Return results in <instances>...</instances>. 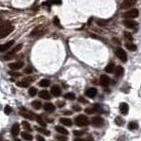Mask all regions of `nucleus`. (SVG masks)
<instances>
[{
	"label": "nucleus",
	"instance_id": "f257e3e1",
	"mask_svg": "<svg viewBox=\"0 0 141 141\" xmlns=\"http://www.w3.org/2000/svg\"><path fill=\"white\" fill-rule=\"evenodd\" d=\"M15 30V27L10 25L9 22H6L0 25V38L7 37Z\"/></svg>",
	"mask_w": 141,
	"mask_h": 141
},
{
	"label": "nucleus",
	"instance_id": "f03ea898",
	"mask_svg": "<svg viewBox=\"0 0 141 141\" xmlns=\"http://www.w3.org/2000/svg\"><path fill=\"white\" fill-rule=\"evenodd\" d=\"M75 123L79 127H83L89 124V120L88 118L85 115H79L75 118Z\"/></svg>",
	"mask_w": 141,
	"mask_h": 141
},
{
	"label": "nucleus",
	"instance_id": "7ed1b4c3",
	"mask_svg": "<svg viewBox=\"0 0 141 141\" xmlns=\"http://www.w3.org/2000/svg\"><path fill=\"white\" fill-rule=\"evenodd\" d=\"M22 47H23L22 44H20L17 45L15 48L12 49V51L9 52L6 55H5V57H3L5 60L8 61V60H10V59H12V58L15 57V55H16V53H18L19 51H20V50H22Z\"/></svg>",
	"mask_w": 141,
	"mask_h": 141
},
{
	"label": "nucleus",
	"instance_id": "20e7f679",
	"mask_svg": "<svg viewBox=\"0 0 141 141\" xmlns=\"http://www.w3.org/2000/svg\"><path fill=\"white\" fill-rule=\"evenodd\" d=\"M138 15H139L138 10L137 9H133L127 12H124L122 15V17L127 20L129 18H135L138 17Z\"/></svg>",
	"mask_w": 141,
	"mask_h": 141
},
{
	"label": "nucleus",
	"instance_id": "39448f33",
	"mask_svg": "<svg viewBox=\"0 0 141 141\" xmlns=\"http://www.w3.org/2000/svg\"><path fill=\"white\" fill-rule=\"evenodd\" d=\"M85 112L89 115H92V114H94L95 112L102 113L103 112V109L99 104H95L93 107H88V108L85 109Z\"/></svg>",
	"mask_w": 141,
	"mask_h": 141
},
{
	"label": "nucleus",
	"instance_id": "423d86ee",
	"mask_svg": "<svg viewBox=\"0 0 141 141\" xmlns=\"http://www.w3.org/2000/svg\"><path fill=\"white\" fill-rule=\"evenodd\" d=\"M116 56L118 57L120 60H121L122 62H126L127 60V53L125 51V50H123L121 48H118L116 49Z\"/></svg>",
	"mask_w": 141,
	"mask_h": 141
},
{
	"label": "nucleus",
	"instance_id": "0eeeda50",
	"mask_svg": "<svg viewBox=\"0 0 141 141\" xmlns=\"http://www.w3.org/2000/svg\"><path fill=\"white\" fill-rule=\"evenodd\" d=\"M91 123L93 126L96 127H100L103 126V124H104V120L100 116H94L92 118Z\"/></svg>",
	"mask_w": 141,
	"mask_h": 141
},
{
	"label": "nucleus",
	"instance_id": "6e6552de",
	"mask_svg": "<svg viewBox=\"0 0 141 141\" xmlns=\"http://www.w3.org/2000/svg\"><path fill=\"white\" fill-rule=\"evenodd\" d=\"M20 115H22V116H24V118H26L30 119V120H34L36 118L37 115H35L34 113H33L31 111H28V110L25 109V108L22 109V111L20 112Z\"/></svg>",
	"mask_w": 141,
	"mask_h": 141
},
{
	"label": "nucleus",
	"instance_id": "1a4fd4ad",
	"mask_svg": "<svg viewBox=\"0 0 141 141\" xmlns=\"http://www.w3.org/2000/svg\"><path fill=\"white\" fill-rule=\"evenodd\" d=\"M136 3V1L135 0H125L120 5V9H127L130 7H133Z\"/></svg>",
	"mask_w": 141,
	"mask_h": 141
},
{
	"label": "nucleus",
	"instance_id": "9d476101",
	"mask_svg": "<svg viewBox=\"0 0 141 141\" xmlns=\"http://www.w3.org/2000/svg\"><path fill=\"white\" fill-rule=\"evenodd\" d=\"M45 30V28L42 25H40V26L37 27L35 29H33V31L31 33V35L32 36H37V35H40L41 34H43L44 33Z\"/></svg>",
	"mask_w": 141,
	"mask_h": 141
},
{
	"label": "nucleus",
	"instance_id": "9b49d317",
	"mask_svg": "<svg viewBox=\"0 0 141 141\" xmlns=\"http://www.w3.org/2000/svg\"><path fill=\"white\" fill-rule=\"evenodd\" d=\"M24 66V63L22 61H18L16 62V63H12L9 64V67L11 70H13L20 69V68H22Z\"/></svg>",
	"mask_w": 141,
	"mask_h": 141
},
{
	"label": "nucleus",
	"instance_id": "f8f14e48",
	"mask_svg": "<svg viewBox=\"0 0 141 141\" xmlns=\"http://www.w3.org/2000/svg\"><path fill=\"white\" fill-rule=\"evenodd\" d=\"M123 24L125 25V27H126L127 28H129V29H133V28H135L138 25L137 22L131 20H124V21H123Z\"/></svg>",
	"mask_w": 141,
	"mask_h": 141
},
{
	"label": "nucleus",
	"instance_id": "ddd939ff",
	"mask_svg": "<svg viewBox=\"0 0 141 141\" xmlns=\"http://www.w3.org/2000/svg\"><path fill=\"white\" fill-rule=\"evenodd\" d=\"M51 92L54 96L59 97L61 94V90L59 85H55L51 88Z\"/></svg>",
	"mask_w": 141,
	"mask_h": 141
},
{
	"label": "nucleus",
	"instance_id": "4468645a",
	"mask_svg": "<svg viewBox=\"0 0 141 141\" xmlns=\"http://www.w3.org/2000/svg\"><path fill=\"white\" fill-rule=\"evenodd\" d=\"M110 83V78L107 76V75H102L100 76V84L103 86H108Z\"/></svg>",
	"mask_w": 141,
	"mask_h": 141
},
{
	"label": "nucleus",
	"instance_id": "2eb2a0df",
	"mask_svg": "<svg viewBox=\"0 0 141 141\" xmlns=\"http://www.w3.org/2000/svg\"><path fill=\"white\" fill-rule=\"evenodd\" d=\"M119 109L121 112V113L124 115H127L128 111H129V105L127 103H125V102H122L120 103V106H119Z\"/></svg>",
	"mask_w": 141,
	"mask_h": 141
},
{
	"label": "nucleus",
	"instance_id": "dca6fc26",
	"mask_svg": "<svg viewBox=\"0 0 141 141\" xmlns=\"http://www.w3.org/2000/svg\"><path fill=\"white\" fill-rule=\"evenodd\" d=\"M15 43V41H11L9 42H7L6 44H4L0 45V52H3V51H6L8 49H9L12 45Z\"/></svg>",
	"mask_w": 141,
	"mask_h": 141
},
{
	"label": "nucleus",
	"instance_id": "f3484780",
	"mask_svg": "<svg viewBox=\"0 0 141 141\" xmlns=\"http://www.w3.org/2000/svg\"><path fill=\"white\" fill-rule=\"evenodd\" d=\"M97 93H98V90L96 88H90V89H89L86 90L85 94L89 98H92L96 96Z\"/></svg>",
	"mask_w": 141,
	"mask_h": 141
},
{
	"label": "nucleus",
	"instance_id": "a211bd4d",
	"mask_svg": "<svg viewBox=\"0 0 141 141\" xmlns=\"http://www.w3.org/2000/svg\"><path fill=\"white\" fill-rule=\"evenodd\" d=\"M19 132H20V125L18 123H15L11 128V133H12V136L16 137L18 135Z\"/></svg>",
	"mask_w": 141,
	"mask_h": 141
},
{
	"label": "nucleus",
	"instance_id": "6ab92c4d",
	"mask_svg": "<svg viewBox=\"0 0 141 141\" xmlns=\"http://www.w3.org/2000/svg\"><path fill=\"white\" fill-rule=\"evenodd\" d=\"M44 109L48 112H53L55 111V107L53 103H46L44 105Z\"/></svg>",
	"mask_w": 141,
	"mask_h": 141
},
{
	"label": "nucleus",
	"instance_id": "aec40b11",
	"mask_svg": "<svg viewBox=\"0 0 141 141\" xmlns=\"http://www.w3.org/2000/svg\"><path fill=\"white\" fill-rule=\"evenodd\" d=\"M38 96L42 99H46V100H49V99H51V96L48 90H41L38 93Z\"/></svg>",
	"mask_w": 141,
	"mask_h": 141
},
{
	"label": "nucleus",
	"instance_id": "412c9836",
	"mask_svg": "<svg viewBox=\"0 0 141 141\" xmlns=\"http://www.w3.org/2000/svg\"><path fill=\"white\" fill-rule=\"evenodd\" d=\"M115 76H116L117 77H121L122 76H123V75H124V68H123L122 66L119 65L116 67V68L115 69Z\"/></svg>",
	"mask_w": 141,
	"mask_h": 141
},
{
	"label": "nucleus",
	"instance_id": "4be33fe9",
	"mask_svg": "<svg viewBox=\"0 0 141 141\" xmlns=\"http://www.w3.org/2000/svg\"><path fill=\"white\" fill-rule=\"evenodd\" d=\"M59 121H60V122L62 124L66 125V126L70 127L72 126V124H73L72 120L70 118H60Z\"/></svg>",
	"mask_w": 141,
	"mask_h": 141
},
{
	"label": "nucleus",
	"instance_id": "5701e85b",
	"mask_svg": "<svg viewBox=\"0 0 141 141\" xmlns=\"http://www.w3.org/2000/svg\"><path fill=\"white\" fill-rule=\"evenodd\" d=\"M115 65L113 63H109V64H107L106 66V67L105 68V71L107 73H112L115 72Z\"/></svg>",
	"mask_w": 141,
	"mask_h": 141
},
{
	"label": "nucleus",
	"instance_id": "b1692460",
	"mask_svg": "<svg viewBox=\"0 0 141 141\" xmlns=\"http://www.w3.org/2000/svg\"><path fill=\"white\" fill-rule=\"evenodd\" d=\"M55 129L58 133H60L63 135H68V131H67V129H66L63 127L60 126V125H57V126H55Z\"/></svg>",
	"mask_w": 141,
	"mask_h": 141
},
{
	"label": "nucleus",
	"instance_id": "393cba45",
	"mask_svg": "<svg viewBox=\"0 0 141 141\" xmlns=\"http://www.w3.org/2000/svg\"><path fill=\"white\" fill-rule=\"evenodd\" d=\"M35 129L37 131H38L41 133H42V134L45 135H46V136H50V134H51V132H50V131L47 130V129H44V128L38 127L35 126Z\"/></svg>",
	"mask_w": 141,
	"mask_h": 141
},
{
	"label": "nucleus",
	"instance_id": "a878e982",
	"mask_svg": "<svg viewBox=\"0 0 141 141\" xmlns=\"http://www.w3.org/2000/svg\"><path fill=\"white\" fill-rule=\"evenodd\" d=\"M31 105L35 109L39 110L42 107V103L38 100H35L31 103Z\"/></svg>",
	"mask_w": 141,
	"mask_h": 141
},
{
	"label": "nucleus",
	"instance_id": "bb28decb",
	"mask_svg": "<svg viewBox=\"0 0 141 141\" xmlns=\"http://www.w3.org/2000/svg\"><path fill=\"white\" fill-rule=\"evenodd\" d=\"M21 135L22 137L23 138H24L25 140H31L33 138V136L29 134V133H27V132H22Z\"/></svg>",
	"mask_w": 141,
	"mask_h": 141
},
{
	"label": "nucleus",
	"instance_id": "cd10ccee",
	"mask_svg": "<svg viewBox=\"0 0 141 141\" xmlns=\"http://www.w3.org/2000/svg\"><path fill=\"white\" fill-rule=\"evenodd\" d=\"M16 85L19 87H24L26 88L30 85V83H28L26 81H18V82L16 83Z\"/></svg>",
	"mask_w": 141,
	"mask_h": 141
},
{
	"label": "nucleus",
	"instance_id": "c85d7f7f",
	"mask_svg": "<svg viewBox=\"0 0 141 141\" xmlns=\"http://www.w3.org/2000/svg\"><path fill=\"white\" fill-rule=\"evenodd\" d=\"M35 119H36V120H37V122H38V124L41 125V126L44 127H46V122L44 121V120L42 119V118L41 117V116H38V115H37V116H36Z\"/></svg>",
	"mask_w": 141,
	"mask_h": 141
},
{
	"label": "nucleus",
	"instance_id": "c756f323",
	"mask_svg": "<svg viewBox=\"0 0 141 141\" xmlns=\"http://www.w3.org/2000/svg\"><path fill=\"white\" fill-rule=\"evenodd\" d=\"M115 122L116 125H119V126H122V125H124V123H125V121H124V120L121 116H117V117H116Z\"/></svg>",
	"mask_w": 141,
	"mask_h": 141
},
{
	"label": "nucleus",
	"instance_id": "7c9ffc66",
	"mask_svg": "<svg viewBox=\"0 0 141 141\" xmlns=\"http://www.w3.org/2000/svg\"><path fill=\"white\" fill-rule=\"evenodd\" d=\"M127 127L129 130H134V129H137L138 127V125L135 122H131L129 123Z\"/></svg>",
	"mask_w": 141,
	"mask_h": 141
},
{
	"label": "nucleus",
	"instance_id": "2f4dec72",
	"mask_svg": "<svg viewBox=\"0 0 141 141\" xmlns=\"http://www.w3.org/2000/svg\"><path fill=\"white\" fill-rule=\"evenodd\" d=\"M125 47L127 50H130V51H135L137 50V47L136 45L133 44H129V43H126L125 44Z\"/></svg>",
	"mask_w": 141,
	"mask_h": 141
},
{
	"label": "nucleus",
	"instance_id": "473e14b6",
	"mask_svg": "<svg viewBox=\"0 0 141 141\" xmlns=\"http://www.w3.org/2000/svg\"><path fill=\"white\" fill-rule=\"evenodd\" d=\"M108 22H109V20H102V19H99V20H98L96 21L97 24L100 27L105 26V25H107V24H108Z\"/></svg>",
	"mask_w": 141,
	"mask_h": 141
},
{
	"label": "nucleus",
	"instance_id": "72a5a7b5",
	"mask_svg": "<svg viewBox=\"0 0 141 141\" xmlns=\"http://www.w3.org/2000/svg\"><path fill=\"white\" fill-rule=\"evenodd\" d=\"M50 81L48 79H46L41 80L39 83V85L41 86H42V87H47V86H48L49 85H50Z\"/></svg>",
	"mask_w": 141,
	"mask_h": 141
},
{
	"label": "nucleus",
	"instance_id": "f704fd0d",
	"mask_svg": "<svg viewBox=\"0 0 141 141\" xmlns=\"http://www.w3.org/2000/svg\"><path fill=\"white\" fill-rule=\"evenodd\" d=\"M64 97L66 99H70V100H74V99H76V95H75L72 92L67 93V94H64Z\"/></svg>",
	"mask_w": 141,
	"mask_h": 141
},
{
	"label": "nucleus",
	"instance_id": "c9c22d12",
	"mask_svg": "<svg viewBox=\"0 0 141 141\" xmlns=\"http://www.w3.org/2000/svg\"><path fill=\"white\" fill-rule=\"evenodd\" d=\"M28 92H29V96H30L34 97V96H35L36 95H37V89H36V88H35V87H31L30 89H29Z\"/></svg>",
	"mask_w": 141,
	"mask_h": 141
},
{
	"label": "nucleus",
	"instance_id": "e433bc0d",
	"mask_svg": "<svg viewBox=\"0 0 141 141\" xmlns=\"http://www.w3.org/2000/svg\"><path fill=\"white\" fill-rule=\"evenodd\" d=\"M22 125L25 129L29 131H32V129H31V127L30 124H29L28 122L23 121L22 122Z\"/></svg>",
	"mask_w": 141,
	"mask_h": 141
},
{
	"label": "nucleus",
	"instance_id": "4c0bfd02",
	"mask_svg": "<svg viewBox=\"0 0 141 141\" xmlns=\"http://www.w3.org/2000/svg\"><path fill=\"white\" fill-rule=\"evenodd\" d=\"M53 24H55V25H56V26H57L58 28H63V27H62L61 25L60 20H59V19L58 18L57 16H55V17H54L53 20Z\"/></svg>",
	"mask_w": 141,
	"mask_h": 141
},
{
	"label": "nucleus",
	"instance_id": "58836bf2",
	"mask_svg": "<svg viewBox=\"0 0 141 141\" xmlns=\"http://www.w3.org/2000/svg\"><path fill=\"white\" fill-rule=\"evenodd\" d=\"M124 37H125V38H127V40H129V41H132L133 40V36H132V35L129 32H127V31H125L124 33Z\"/></svg>",
	"mask_w": 141,
	"mask_h": 141
},
{
	"label": "nucleus",
	"instance_id": "ea45409f",
	"mask_svg": "<svg viewBox=\"0 0 141 141\" xmlns=\"http://www.w3.org/2000/svg\"><path fill=\"white\" fill-rule=\"evenodd\" d=\"M12 108H11L9 105L5 106V109H4V112L6 115H9L11 112H12Z\"/></svg>",
	"mask_w": 141,
	"mask_h": 141
},
{
	"label": "nucleus",
	"instance_id": "a19ab883",
	"mask_svg": "<svg viewBox=\"0 0 141 141\" xmlns=\"http://www.w3.org/2000/svg\"><path fill=\"white\" fill-rule=\"evenodd\" d=\"M55 138L60 141H67L68 140V137L63 135H57L55 136Z\"/></svg>",
	"mask_w": 141,
	"mask_h": 141
},
{
	"label": "nucleus",
	"instance_id": "79ce46f5",
	"mask_svg": "<svg viewBox=\"0 0 141 141\" xmlns=\"http://www.w3.org/2000/svg\"><path fill=\"white\" fill-rule=\"evenodd\" d=\"M24 73H25L26 74H31V73H33V69L31 66H28L24 70Z\"/></svg>",
	"mask_w": 141,
	"mask_h": 141
},
{
	"label": "nucleus",
	"instance_id": "37998d69",
	"mask_svg": "<svg viewBox=\"0 0 141 141\" xmlns=\"http://www.w3.org/2000/svg\"><path fill=\"white\" fill-rule=\"evenodd\" d=\"M73 133L74 135L82 136L85 134V132H84L83 131H73Z\"/></svg>",
	"mask_w": 141,
	"mask_h": 141
},
{
	"label": "nucleus",
	"instance_id": "c03bdc74",
	"mask_svg": "<svg viewBox=\"0 0 141 141\" xmlns=\"http://www.w3.org/2000/svg\"><path fill=\"white\" fill-rule=\"evenodd\" d=\"M9 74L11 75V76H15V77H19V76H22V73H18V72H9Z\"/></svg>",
	"mask_w": 141,
	"mask_h": 141
},
{
	"label": "nucleus",
	"instance_id": "a18cd8bd",
	"mask_svg": "<svg viewBox=\"0 0 141 141\" xmlns=\"http://www.w3.org/2000/svg\"><path fill=\"white\" fill-rule=\"evenodd\" d=\"M78 101L79 102H81V103H88V101L86 100V99H85V98H84L83 97H82V96H80L79 98H78Z\"/></svg>",
	"mask_w": 141,
	"mask_h": 141
},
{
	"label": "nucleus",
	"instance_id": "49530a36",
	"mask_svg": "<svg viewBox=\"0 0 141 141\" xmlns=\"http://www.w3.org/2000/svg\"><path fill=\"white\" fill-rule=\"evenodd\" d=\"M72 109H73L75 111H81V108L79 107V106L77 105H73V107H72Z\"/></svg>",
	"mask_w": 141,
	"mask_h": 141
},
{
	"label": "nucleus",
	"instance_id": "de8ad7c7",
	"mask_svg": "<svg viewBox=\"0 0 141 141\" xmlns=\"http://www.w3.org/2000/svg\"><path fill=\"white\" fill-rule=\"evenodd\" d=\"M36 139H37V141H46L45 140V138L41 135L36 136Z\"/></svg>",
	"mask_w": 141,
	"mask_h": 141
},
{
	"label": "nucleus",
	"instance_id": "09e8293b",
	"mask_svg": "<svg viewBox=\"0 0 141 141\" xmlns=\"http://www.w3.org/2000/svg\"><path fill=\"white\" fill-rule=\"evenodd\" d=\"M57 103L58 107H63V106L65 105V103H64V102H57Z\"/></svg>",
	"mask_w": 141,
	"mask_h": 141
},
{
	"label": "nucleus",
	"instance_id": "8fccbe9b",
	"mask_svg": "<svg viewBox=\"0 0 141 141\" xmlns=\"http://www.w3.org/2000/svg\"><path fill=\"white\" fill-rule=\"evenodd\" d=\"M63 114H64V115H72V112L70 111H64V112H63Z\"/></svg>",
	"mask_w": 141,
	"mask_h": 141
},
{
	"label": "nucleus",
	"instance_id": "3c124183",
	"mask_svg": "<svg viewBox=\"0 0 141 141\" xmlns=\"http://www.w3.org/2000/svg\"><path fill=\"white\" fill-rule=\"evenodd\" d=\"M51 2V3H53V4H58V5L61 4V3H62L61 1H52V2Z\"/></svg>",
	"mask_w": 141,
	"mask_h": 141
},
{
	"label": "nucleus",
	"instance_id": "603ef678",
	"mask_svg": "<svg viewBox=\"0 0 141 141\" xmlns=\"http://www.w3.org/2000/svg\"><path fill=\"white\" fill-rule=\"evenodd\" d=\"M74 141H86V139H84V138H77L74 140Z\"/></svg>",
	"mask_w": 141,
	"mask_h": 141
},
{
	"label": "nucleus",
	"instance_id": "864d4df0",
	"mask_svg": "<svg viewBox=\"0 0 141 141\" xmlns=\"http://www.w3.org/2000/svg\"><path fill=\"white\" fill-rule=\"evenodd\" d=\"M92 18H91L89 19V22H88V24H89V25H90V22H92Z\"/></svg>",
	"mask_w": 141,
	"mask_h": 141
},
{
	"label": "nucleus",
	"instance_id": "5fc2aeb1",
	"mask_svg": "<svg viewBox=\"0 0 141 141\" xmlns=\"http://www.w3.org/2000/svg\"><path fill=\"white\" fill-rule=\"evenodd\" d=\"M15 141H22V140H20V139H16Z\"/></svg>",
	"mask_w": 141,
	"mask_h": 141
},
{
	"label": "nucleus",
	"instance_id": "6e6d98bb",
	"mask_svg": "<svg viewBox=\"0 0 141 141\" xmlns=\"http://www.w3.org/2000/svg\"><path fill=\"white\" fill-rule=\"evenodd\" d=\"M2 22V19L0 18V22Z\"/></svg>",
	"mask_w": 141,
	"mask_h": 141
},
{
	"label": "nucleus",
	"instance_id": "4d7b16f0",
	"mask_svg": "<svg viewBox=\"0 0 141 141\" xmlns=\"http://www.w3.org/2000/svg\"><path fill=\"white\" fill-rule=\"evenodd\" d=\"M4 141H9V140H4Z\"/></svg>",
	"mask_w": 141,
	"mask_h": 141
}]
</instances>
